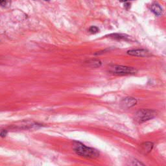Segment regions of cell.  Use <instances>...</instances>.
I'll return each mask as SVG.
<instances>
[{
    "label": "cell",
    "mask_w": 166,
    "mask_h": 166,
    "mask_svg": "<svg viewBox=\"0 0 166 166\" xmlns=\"http://www.w3.org/2000/svg\"><path fill=\"white\" fill-rule=\"evenodd\" d=\"M73 149L75 153L78 155L83 156L85 158H96L99 156V153L97 150L93 148L88 147L79 143V142H76L74 144Z\"/></svg>",
    "instance_id": "cell-1"
},
{
    "label": "cell",
    "mask_w": 166,
    "mask_h": 166,
    "mask_svg": "<svg viewBox=\"0 0 166 166\" xmlns=\"http://www.w3.org/2000/svg\"><path fill=\"white\" fill-rule=\"evenodd\" d=\"M156 116V112L151 109H141L135 113L134 119L139 123L152 120Z\"/></svg>",
    "instance_id": "cell-2"
},
{
    "label": "cell",
    "mask_w": 166,
    "mask_h": 166,
    "mask_svg": "<svg viewBox=\"0 0 166 166\" xmlns=\"http://www.w3.org/2000/svg\"><path fill=\"white\" fill-rule=\"evenodd\" d=\"M109 71L112 74L116 75H126L134 74L136 72V69L131 67H127V66L113 65L110 66Z\"/></svg>",
    "instance_id": "cell-3"
},
{
    "label": "cell",
    "mask_w": 166,
    "mask_h": 166,
    "mask_svg": "<svg viewBox=\"0 0 166 166\" xmlns=\"http://www.w3.org/2000/svg\"><path fill=\"white\" fill-rule=\"evenodd\" d=\"M153 144L152 142H144L140 145V152L144 154L149 153L153 148Z\"/></svg>",
    "instance_id": "cell-4"
},
{
    "label": "cell",
    "mask_w": 166,
    "mask_h": 166,
    "mask_svg": "<svg viewBox=\"0 0 166 166\" xmlns=\"http://www.w3.org/2000/svg\"><path fill=\"white\" fill-rule=\"evenodd\" d=\"M127 53L130 55L136 56H147L149 55V52L145 49L130 50L127 52Z\"/></svg>",
    "instance_id": "cell-5"
},
{
    "label": "cell",
    "mask_w": 166,
    "mask_h": 166,
    "mask_svg": "<svg viewBox=\"0 0 166 166\" xmlns=\"http://www.w3.org/2000/svg\"><path fill=\"white\" fill-rule=\"evenodd\" d=\"M122 103L127 108H130L136 105L137 100L132 97H126L122 101Z\"/></svg>",
    "instance_id": "cell-6"
},
{
    "label": "cell",
    "mask_w": 166,
    "mask_h": 166,
    "mask_svg": "<svg viewBox=\"0 0 166 166\" xmlns=\"http://www.w3.org/2000/svg\"><path fill=\"white\" fill-rule=\"evenodd\" d=\"M151 10L153 11L155 15H160L162 14V8L160 7V5L157 3H153L151 6Z\"/></svg>",
    "instance_id": "cell-7"
},
{
    "label": "cell",
    "mask_w": 166,
    "mask_h": 166,
    "mask_svg": "<svg viewBox=\"0 0 166 166\" xmlns=\"http://www.w3.org/2000/svg\"><path fill=\"white\" fill-rule=\"evenodd\" d=\"M89 64L92 67H94V68H97L99 67V66H101V62L99 60H92L89 62Z\"/></svg>",
    "instance_id": "cell-8"
},
{
    "label": "cell",
    "mask_w": 166,
    "mask_h": 166,
    "mask_svg": "<svg viewBox=\"0 0 166 166\" xmlns=\"http://www.w3.org/2000/svg\"><path fill=\"white\" fill-rule=\"evenodd\" d=\"M89 31L91 33H92V34H95V33H97V32H99V29L97 27L92 26V27H91L90 28Z\"/></svg>",
    "instance_id": "cell-9"
},
{
    "label": "cell",
    "mask_w": 166,
    "mask_h": 166,
    "mask_svg": "<svg viewBox=\"0 0 166 166\" xmlns=\"http://www.w3.org/2000/svg\"><path fill=\"white\" fill-rule=\"evenodd\" d=\"M10 3V0H0V5L5 6Z\"/></svg>",
    "instance_id": "cell-10"
},
{
    "label": "cell",
    "mask_w": 166,
    "mask_h": 166,
    "mask_svg": "<svg viewBox=\"0 0 166 166\" xmlns=\"http://www.w3.org/2000/svg\"><path fill=\"white\" fill-rule=\"evenodd\" d=\"M132 162H133V163L130 164L132 165H144V164H141V162H140L138 160H134L133 161H132Z\"/></svg>",
    "instance_id": "cell-11"
},
{
    "label": "cell",
    "mask_w": 166,
    "mask_h": 166,
    "mask_svg": "<svg viewBox=\"0 0 166 166\" xmlns=\"http://www.w3.org/2000/svg\"><path fill=\"white\" fill-rule=\"evenodd\" d=\"M128 1H131V0H120V2H126Z\"/></svg>",
    "instance_id": "cell-12"
},
{
    "label": "cell",
    "mask_w": 166,
    "mask_h": 166,
    "mask_svg": "<svg viewBox=\"0 0 166 166\" xmlns=\"http://www.w3.org/2000/svg\"><path fill=\"white\" fill-rule=\"evenodd\" d=\"M46 1H49V0H46Z\"/></svg>",
    "instance_id": "cell-13"
}]
</instances>
